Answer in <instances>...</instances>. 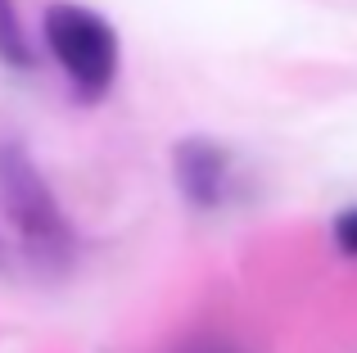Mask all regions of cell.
<instances>
[{"label":"cell","mask_w":357,"mask_h":353,"mask_svg":"<svg viewBox=\"0 0 357 353\" xmlns=\"http://www.w3.org/2000/svg\"><path fill=\"white\" fill-rule=\"evenodd\" d=\"M0 213L14 227V240L32 267H41V272L73 267V254H77L73 222L18 141H0Z\"/></svg>","instance_id":"6da1fadb"},{"label":"cell","mask_w":357,"mask_h":353,"mask_svg":"<svg viewBox=\"0 0 357 353\" xmlns=\"http://www.w3.org/2000/svg\"><path fill=\"white\" fill-rule=\"evenodd\" d=\"M41 36L82 100H100L114 91L122 45L105 14H96L91 5H77V0H54L41 14Z\"/></svg>","instance_id":"7a4b0ae2"},{"label":"cell","mask_w":357,"mask_h":353,"mask_svg":"<svg viewBox=\"0 0 357 353\" xmlns=\"http://www.w3.org/2000/svg\"><path fill=\"white\" fill-rule=\"evenodd\" d=\"M172 176L195 209H222L236 190V154L213 136H185L172 145Z\"/></svg>","instance_id":"3957f363"},{"label":"cell","mask_w":357,"mask_h":353,"mask_svg":"<svg viewBox=\"0 0 357 353\" xmlns=\"http://www.w3.org/2000/svg\"><path fill=\"white\" fill-rule=\"evenodd\" d=\"M0 63H5V68H18V73H27L36 63V50H32V41H27L23 14H18L14 0H0Z\"/></svg>","instance_id":"277c9868"},{"label":"cell","mask_w":357,"mask_h":353,"mask_svg":"<svg viewBox=\"0 0 357 353\" xmlns=\"http://www.w3.org/2000/svg\"><path fill=\"white\" fill-rule=\"evenodd\" d=\"M335 245H340V254L357 258V209H344L340 218H335Z\"/></svg>","instance_id":"5b68a950"},{"label":"cell","mask_w":357,"mask_h":353,"mask_svg":"<svg viewBox=\"0 0 357 353\" xmlns=\"http://www.w3.org/2000/svg\"><path fill=\"white\" fill-rule=\"evenodd\" d=\"M14 267V258H9V245H5V236H0V276Z\"/></svg>","instance_id":"8992f818"},{"label":"cell","mask_w":357,"mask_h":353,"mask_svg":"<svg viewBox=\"0 0 357 353\" xmlns=\"http://www.w3.org/2000/svg\"><path fill=\"white\" fill-rule=\"evenodd\" d=\"M218 353H231V349H218Z\"/></svg>","instance_id":"52a82bcc"}]
</instances>
